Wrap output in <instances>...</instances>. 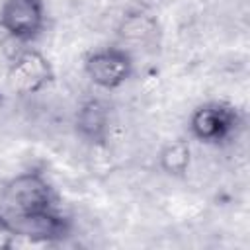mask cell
<instances>
[{"label":"cell","instance_id":"cell-6","mask_svg":"<svg viewBox=\"0 0 250 250\" xmlns=\"http://www.w3.org/2000/svg\"><path fill=\"white\" fill-rule=\"evenodd\" d=\"M76 131L88 143H104L109 133V109L102 100H88L76 113Z\"/></svg>","mask_w":250,"mask_h":250},{"label":"cell","instance_id":"cell-8","mask_svg":"<svg viewBox=\"0 0 250 250\" xmlns=\"http://www.w3.org/2000/svg\"><path fill=\"white\" fill-rule=\"evenodd\" d=\"M2 104H4V100H2V96H0V107H2Z\"/></svg>","mask_w":250,"mask_h":250},{"label":"cell","instance_id":"cell-7","mask_svg":"<svg viewBox=\"0 0 250 250\" xmlns=\"http://www.w3.org/2000/svg\"><path fill=\"white\" fill-rule=\"evenodd\" d=\"M189 162V148L184 143H174L164 148L162 152V166L170 174H180L188 168Z\"/></svg>","mask_w":250,"mask_h":250},{"label":"cell","instance_id":"cell-1","mask_svg":"<svg viewBox=\"0 0 250 250\" xmlns=\"http://www.w3.org/2000/svg\"><path fill=\"white\" fill-rule=\"evenodd\" d=\"M70 221L61 211L53 184L41 172H21L0 189V232L31 242L68 236Z\"/></svg>","mask_w":250,"mask_h":250},{"label":"cell","instance_id":"cell-2","mask_svg":"<svg viewBox=\"0 0 250 250\" xmlns=\"http://www.w3.org/2000/svg\"><path fill=\"white\" fill-rule=\"evenodd\" d=\"M242 123L240 111L229 102H207L199 105L189 119L191 135L207 145H221L234 137Z\"/></svg>","mask_w":250,"mask_h":250},{"label":"cell","instance_id":"cell-4","mask_svg":"<svg viewBox=\"0 0 250 250\" xmlns=\"http://www.w3.org/2000/svg\"><path fill=\"white\" fill-rule=\"evenodd\" d=\"M84 72L96 86L104 90H117L133 74L131 53L121 47H105L94 51L84 62Z\"/></svg>","mask_w":250,"mask_h":250},{"label":"cell","instance_id":"cell-5","mask_svg":"<svg viewBox=\"0 0 250 250\" xmlns=\"http://www.w3.org/2000/svg\"><path fill=\"white\" fill-rule=\"evenodd\" d=\"M8 78L14 90L21 94H37L53 82L55 72L47 57H43L39 51L29 49L16 57L10 66Z\"/></svg>","mask_w":250,"mask_h":250},{"label":"cell","instance_id":"cell-3","mask_svg":"<svg viewBox=\"0 0 250 250\" xmlns=\"http://www.w3.org/2000/svg\"><path fill=\"white\" fill-rule=\"evenodd\" d=\"M47 23L43 0H4L0 8V27L20 43L35 41Z\"/></svg>","mask_w":250,"mask_h":250}]
</instances>
